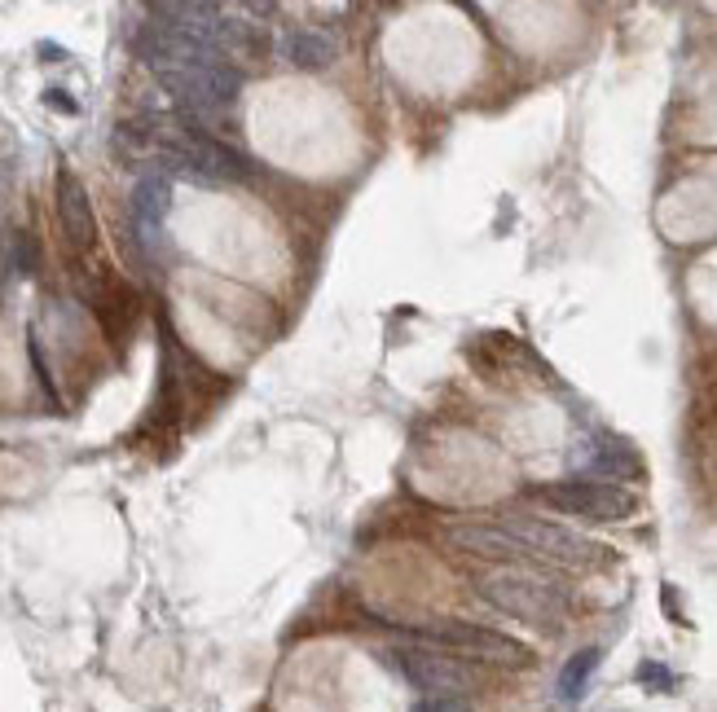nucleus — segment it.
I'll return each instance as SVG.
<instances>
[{
  "label": "nucleus",
  "instance_id": "nucleus-1",
  "mask_svg": "<svg viewBox=\"0 0 717 712\" xmlns=\"http://www.w3.org/2000/svg\"><path fill=\"white\" fill-rule=\"evenodd\" d=\"M476 589L484 603H493L498 611H506V616H520L537 629H559L568 616L564 589H555L550 581H537V576L502 572V576H484Z\"/></svg>",
  "mask_w": 717,
  "mask_h": 712
},
{
  "label": "nucleus",
  "instance_id": "nucleus-2",
  "mask_svg": "<svg viewBox=\"0 0 717 712\" xmlns=\"http://www.w3.org/2000/svg\"><path fill=\"white\" fill-rule=\"evenodd\" d=\"M418 642L436 651H458V655H476V660H489V664H528L533 651L524 642L506 638L498 629H480V625H467V620H427V625L414 629Z\"/></svg>",
  "mask_w": 717,
  "mask_h": 712
},
{
  "label": "nucleus",
  "instance_id": "nucleus-3",
  "mask_svg": "<svg viewBox=\"0 0 717 712\" xmlns=\"http://www.w3.org/2000/svg\"><path fill=\"white\" fill-rule=\"evenodd\" d=\"M502 528L511 532L515 541L524 545L533 559H546V563H564V567H590L603 559V545L581 537L564 524H546V519H528V515H511L502 519Z\"/></svg>",
  "mask_w": 717,
  "mask_h": 712
},
{
  "label": "nucleus",
  "instance_id": "nucleus-4",
  "mask_svg": "<svg viewBox=\"0 0 717 712\" xmlns=\"http://www.w3.org/2000/svg\"><path fill=\"white\" fill-rule=\"evenodd\" d=\"M542 502H550L564 515L577 519H594V524H616V519H630L638 510V497L625 493L616 484H599V480H564L542 488Z\"/></svg>",
  "mask_w": 717,
  "mask_h": 712
},
{
  "label": "nucleus",
  "instance_id": "nucleus-5",
  "mask_svg": "<svg viewBox=\"0 0 717 712\" xmlns=\"http://www.w3.org/2000/svg\"><path fill=\"white\" fill-rule=\"evenodd\" d=\"M396 669L423 699H467L471 695V673L462 669L454 655L436 647H396Z\"/></svg>",
  "mask_w": 717,
  "mask_h": 712
},
{
  "label": "nucleus",
  "instance_id": "nucleus-6",
  "mask_svg": "<svg viewBox=\"0 0 717 712\" xmlns=\"http://www.w3.org/2000/svg\"><path fill=\"white\" fill-rule=\"evenodd\" d=\"M445 541L458 545V550H467V554H476V559H506V563L533 559L502 524H454L445 532Z\"/></svg>",
  "mask_w": 717,
  "mask_h": 712
},
{
  "label": "nucleus",
  "instance_id": "nucleus-7",
  "mask_svg": "<svg viewBox=\"0 0 717 712\" xmlns=\"http://www.w3.org/2000/svg\"><path fill=\"white\" fill-rule=\"evenodd\" d=\"M58 216H62V229L75 247H93L97 238V220H93V203H88V189L75 172H58Z\"/></svg>",
  "mask_w": 717,
  "mask_h": 712
},
{
  "label": "nucleus",
  "instance_id": "nucleus-8",
  "mask_svg": "<svg viewBox=\"0 0 717 712\" xmlns=\"http://www.w3.org/2000/svg\"><path fill=\"white\" fill-rule=\"evenodd\" d=\"M172 207V181L163 172H146L132 189V225H137L141 242H154L163 233V216Z\"/></svg>",
  "mask_w": 717,
  "mask_h": 712
},
{
  "label": "nucleus",
  "instance_id": "nucleus-9",
  "mask_svg": "<svg viewBox=\"0 0 717 712\" xmlns=\"http://www.w3.org/2000/svg\"><path fill=\"white\" fill-rule=\"evenodd\" d=\"M278 53H282L286 66H295V71H330L339 58V44L317 27H291L278 40Z\"/></svg>",
  "mask_w": 717,
  "mask_h": 712
},
{
  "label": "nucleus",
  "instance_id": "nucleus-10",
  "mask_svg": "<svg viewBox=\"0 0 717 712\" xmlns=\"http://www.w3.org/2000/svg\"><path fill=\"white\" fill-rule=\"evenodd\" d=\"M216 49L225 58H269L273 40L260 22H247V18H225L220 14L216 22Z\"/></svg>",
  "mask_w": 717,
  "mask_h": 712
},
{
  "label": "nucleus",
  "instance_id": "nucleus-11",
  "mask_svg": "<svg viewBox=\"0 0 717 712\" xmlns=\"http://www.w3.org/2000/svg\"><path fill=\"white\" fill-rule=\"evenodd\" d=\"M643 471V462L634 458L630 444L621 440H603V444H590V458H586V480H630V475Z\"/></svg>",
  "mask_w": 717,
  "mask_h": 712
},
{
  "label": "nucleus",
  "instance_id": "nucleus-12",
  "mask_svg": "<svg viewBox=\"0 0 717 712\" xmlns=\"http://www.w3.org/2000/svg\"><path fill=\"white\" fill-rule=\"evenodd\" d=\"M599 660H603V651L599 647H586V651H577L564 664V673H559V699H564V704H577V699H581L586 682L594 677V669H599Z\"/></svg>",
  "mask_w": 717,
  "mask_h": 712
},
{
  "label": "nucleus",
  "instance_id": "nucleus-13",
  "mask_svg": "<svg viewBox=\"0 0 717 712\" xmlns=\"http://www.w3.org/2000/svg\"><path fill=\"white\" fill-rule=\"evenodd\" d=\"M638 682L652 686V691H669V686H674V673L660 669V664H643V669H638Z\"/></svg>",
  "mask_w": 717,
  "mask_h": 712
},
{
  "label": "nucleus",
  "instance_id": "nucleus-14",
  "mask_svg": "<svg viewBox=\"0 0 717 712\" xmlns=\"http://www.w3.org/2000/svg\"><path fill=\"white\" fill-rule=\"evenodd\" d=\"M467 708H471L467 699H445L440 695V699H418L410 712H467Z\"/></svg>",
  "mask_w": 717,
  "mask_h": 712
},
{
  "label": "nucleus",
  "instance_id": "nucleus-15",
  "mask_svg": "<svg viewBox=\"0 0 717 712\" xmlns=\"http://www.w3.org/2000/svg\"><path fill=\"white\" fill-rule=\"evenodd\" d=\"M44 106L49 110H62V115H75V97H66V88H49V93H44Z\"/></svg>",
  "mask_w": 717,
  "mask_h": 712
},
{
  "label": "nucleus",
  "instance_id": "nucleus-16",
  "mask_svg": "<svg viewBox=\"0 0 717 712\" xmlns=\"http://www.w3.org/2000/svg\"><path fill=\"white\" fill-rule=\"evenodd\" d=\"M40 53H44V62H66V49H62V44H49V40H44Z\"/></svg>",
  "mask_w": 717,
  "mask_h": 712
}]
</instances>
